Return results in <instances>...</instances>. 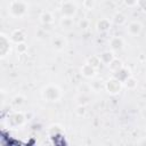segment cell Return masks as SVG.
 Masks as SVG:
<instances>
[{"instance_id":"obj_1","label":"cell","mask_w":146,"mask_h":146,"mask_svg":"<svg viewBox=\"0 0 146 146\" xmlns=\"http://www.w3.org/2000/svg\"><path fill=\"white\" fill-rule=\"evenodd\" d=\"M42 98L46 99L47 102H56L60 98V89L57 86L54 84H48L42 89Z\"/></svg>"},{"instance_id":"obj_2","label":"cell","mask_w":146,"mask_h":146,"mask_svg":"<svg viewBox=\"0 0 146 146\" xmlns=\"http://www.w3.org/2000/svg\"><path fill=\"white\" fill-rule=\"evenodd\" d=\"M26 9H27V5L25 1L23 0H14L10 5V8H9V11H10V15L14 16V17H22L25 15L26 13Z\"/></svg>"},{"instance_id":"obj_3","label":"cell","mask_w":146,"mask_h":146,"mask_svg":"<svg viewBox=\"0 0 146 146\" xmlns=\"http://www.w3.org/2000/svg\"><path fill=\"white\" fill-rule=\"evenodd\" d=\"M105 88H106V90H107L110 94H113V95L119 94V92L121 91V88H122V81H120V80L116 79V78H112V79H110V80L106 82Z\"/></svg>"},{"instance_id":"obj_4","label":"cell","mask_w":146,"mask_h":146,"mask_svg":"<svg viewBox=\"0 0 146 146\" xmlns=\"http://www.w3.org/2000/svg\"><path fill=\"white\" fill-rule=\"evenodd\" d=\"M76 13V5L73 1H64L62 3V14L64 17H73Z\"/></svg>"},{"instance_id":"obj_5","label":"cell","mask_w":146,"mask_h":146,"mask_svg":"<svg viewBox=\"0 0 146 146\" xmlns=\"http://www.w3.org/2000/svg\"><path fill=\"white\" fill-rule=\"evenodd\" d=\"M81 74L84 76V78H94L95 76V74H96V68L91 65V64H89L88 62L86 63V64H83L82 65V67H81Z\"/></svg>"},{"instance_id":"obj_6","label":"cell","mask_w":146,"mask_h":146,"mask_svg":"<svg viewBox=\"0 0 146 146\" xmlns=\"http://www.w3.org/2000/svg\"><path fill=\"white\" fill-rule=\"evenodd\" d=\"M127 32L130 35H132V36L139 35L140 32H141V24L139 22H131V23H129V25L127 27Z\"/></svg>"},{"instance_id":"obj_7","label":"cell","mask_w":146,"mask_h":146,"mask_svg":"<svg viewBox=\"0 0 146 146\" xmlns=\"http://www.w3.org/2000/svg\"><path fill=\"white\" fill-rule=\"evenodd\" d=\"M9 51H10L9 39H7L5 34H1V57H5Z\"/></svg>"},{"instance_id":"obj_8","label":"cell","mask_w":146,"mask_h":146,"mask_svg":"<svg viewBox=\"0 0 146 146\" xmlns=\"http://www.w3.org/2000/svg\"><path fill=\"white\" fill-rule=\"evenodd\" d=\"M110 44L113 50H121L123 48V40L120 36H114L111 39Z\"/></svg>"},{"instance_id":"obj_9","label":"cell","mask_w":146,"mask_h":146,"mask_svg":"<svg viewBox=\"0 0 146 146\" xmlns=\"http://www.w3.org/2000/svg\"><path fill=\"white\" fill-rule=\"evenodd\" d=\"M11 40H13L14 42H16V43L24 42V40H25V34L23 33L22 30H16V31H14L13 34H11Z\"/></svg>"},{"instance_id":"obj_10","label":"cell","mask_w":146,"mask_h":146,"mask_svg":"<svg viewBox=\"0 0 146 146\" xmlns=\"http://www.w3.org/2000/svg\"><path fill=\"white\" fill-rule=\"evenodd\" d=\"M111 26V22L107 18H102L98 23H97V30L99 32H106Z\"/></svg>"},{"instance_id":"obj_11","label":"cell","mask_w":146,"mask_h":146,"mask_svg":"<svg viewBox=\"0 0 146 146\" xmlns=\"http://www.w3.org/2000/svg\"><path fill=\"white\" fill-rule=\"evenodd\" d=\"M40 21H41L42 24L49 25V24H52V23H54V17H52V15H51L49 11H44V13L41 14Z\"/></svg>"},{"instance_id":"obj_12","label":"cell","mask_w":146,"mask_h":146,"mask_svg":"<svg viewBox=\"0 0 146 146\" xmlns=\"http://www.w3.org/2000/svg\"><path fill=\"white\" fill-rule=\"evenodd\" d=\"M99 58H100V60H102V63L103 64H106V65H108L115 57H114V55H113V52H111V51H104L100 56H99Z\"/></svg>"},{"instance_id":"obj_13","label":"cell","mask_w":146,"mask_h":146,"mask_svg":"<svg viewBox=\"0 0 146 146\" xmlns=\"http://www.w3.org/2000/svg\"><path fill=\"white\" fill-rule=\"evenodd\" d=\"M108 67H110V70L112 71V72H117V71H120L122 67H123V65H122V62L121 60H119L117 58H114L110 64H108Z\"/></svg>"},{"instance_id":"obj_14","label":"cell","mask_w":146,"mask_h":146,"mask_svg":"<svg viewBox=\"0 0 146 146\" xmlns=\"http://www.w3.org/2000/svg\"><path fill=\"white\" fill-rule=\"evenodd\" d=\"M124 84H125V87L128 88V89H135L136 87H137V80L135 79V78H132V76H128L125 80H124Z\"/></svg>"},{"instance_id":"obj_15","label":"cell","mask_w":146,"mask_h":146,"mask_svg":"<svg viewBox=\"0 0 146 146\" xmlns=\"http://www.w3.org/2000/svg\"><path fill=\"white\" fill-rule=\"evenodd\" d=\"M52 44H54V47H55L57 50H60V49H63V48H64V46H65V41H64L62 38L57 36V38H55V39H54Z\"/></svg>"},{"instance_id":"obj_16","label":"cell","mask_w":146,"mask_h":146,"mask_svg":"<svg viewBox=\"0 0 146 146\" xmlns=\"http://www.w3.org/2000/svg\"><path fill=\"white\" fill-rule=\"evenodd\" d=\"M113 19H114V22H115L116 24H119V25H122V24L125 23V16H124L122 13H116V14L114 15Z\"/></svg>"},{"instance_id":"obj_17","label":"cell","mask_w":146,"mask_h":146,"mask_svg":"<svg viewBox=\"0 0 146 146\" xmlns=\"http://www.w3.org/2000/svg\"><path fill=\"white\" fill-rule=\"evenodd\" d=\"M88 63L89 64H91L96 70L99 67V65H100V63H102V60H100V58H99V56H91L90 58H89V60H88Z\"/></svg>"},{"instance_id":"obj_18","label":"cell","mask_w":146,"mask_h":146,"mask_svg":"<svg viewBox=\"0 0 146 146\" xmlns=\"http://www.w3.org/2000/svg\"><path fill=\"white\" fill-rule=\"evenodd\" d=\"M60 24H62L63 27H65V29H70V27L72 26V24H73L72 17H63Z\"/></svg>"},{"instance_id":"obj_19","label":"cell","mask_w":146,"mask_h":146,"mask_svg":"<svg viewBox=\"0 0 146 146\" xmlns=\"http://www.w3.org/2000/svg\"><path fill=\"white\" fill-rule=\"evenodd\" d=\"M26 50H27V46H26L24 42L17 43V51H18L19 54H24Z\"/></svg>"},{"instance_id":"obj_20","label":"cell","mask_w":146,"mask_h":146,"mask_svg":"<svg viewBox=\"0 0 146 146\" xmlns=\"http://www.w3.org/2000/svg\"><path fill=\"white\" fill-rule=\"evenodd\" d=\"M94 5H95V2H94V0H84L83 1V6H84V8L86 9H92L94 8Z\"/></svg>"},{"instance_id":"obj_21","label":"cell","mask_w":146,"mask_h":146,"mask_svg":"<svg viewBox=\"0 0 146 146\" xmlns=\"http://www.w3.org/2000/svg\"><path fill=\"white\" fill-rule=\"evenodd\" d=\"M137 6L140 8V10L146 13V0H138L137 1Z\"/></svg>"},{"instance_id":"obj_22","label":"cell","mask_w":146,"mask_h":146,"mask_svg":"<svg viewBox=\"0 0 146 146\" xmlns=\"http://www.w3.org/2000/svg\"><path fill=\"white\" fill-rule=\"evenodd\" d=\"M76 114H78V115H80V116L84 115V114H86V107H84L83 105L78 106V108H76Z\"/></svg>"},{"instance_id":"obj_23","label":"cell","mask_w":146,"mask_h":146,"mask_svg":"<svg viewBox=\"0 0 146 146\" xmlns=\"http://www.w3.org/2000/svg\"><path fill=\"white\" fill-rule=\"evenodd\" d=\"M137 1H138V0H123L124 5H125V6H128V7L137 6Z\"/></svg>"},{"instance_id":"obj_24","label":"cell","mask_w":146,"mask_h":146,"mask_svg":"<svg viewBox=\"0 0 146 146\" xmlns=\"http://www.w3.org/2000/svg\"><path fill=\"white\" fill-rule=\"evenodd\" d=\"M89 26V21L88 19H82L80 21V27L81 29H87Z\"/></svg>"}]
</instances>
